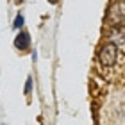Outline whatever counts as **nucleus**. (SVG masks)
Here are the masks:
<instances>
[{
	"label": "nucleus",
	"instance_id": "1",
	"mask_svg": "<svg viewBox=\"0 0 125 125\" xmlns=\"http://www.w3.org/2000/svg\"><path fill=\"white\" fill-rule=\"evenodd\" d=\"M98 61H100V64L102 66H115V62L118 61V47H116V43H105L104 47L100 48V52H98Z\"/></svg>",
	"mask_w": 125,
	"mask_h": 125
},
{
	"label": "nucleus",
	"instance_id": "2",
	"mask_svg": "<svg viewBox=\"0 0 125 125\" xmlns=\"http://www.w3.org/2000/svg\"><path fill=\"white\" fill-rule=\"evenodd\" d=\"M14 45H16V48H20V50H27L29 45H31L29 34L27 32H20L18 36H16V39H14Z\"/></svg>",
	"mask_w": 125,
	"mask_h": 125
},
{
	"label": "nucleus",
	"instance_id": "3",
	"mask_svg": "<svg viewBox=\"0 0 125 125\" xmlns=\"http://www.w3.org/2000/svg\"><path fill=\"white\" fill-rule=\"evenodd\" d=\"M21 23H23V18H21V16H18V18H16V23H14V25H16V27H20Z\"/></svg>",
	"mask_w": 125,
	"mask_h": 125
},
{
	"label": "nucleus",
	"instance_id": "4",
	"mask_svg": "<svg viewBox=\"0 0 125 125\" xmlns=\"http://www.w3.org/2000/svg\"><path fill=\"white\" fill-rule=\"evenodd\" d=\"M48 2H50V4H57V0H48Z\"/></svg>",
	"mask_w": 125,
	"mask_h": 125
}]
</instances>
